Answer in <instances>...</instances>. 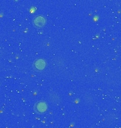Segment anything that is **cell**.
Here are the masks:
<instances>
[{"label": "cell", "instance_id": "6da1fadb", "mask_svg": "<svg viewBox=\"0 0 121 128\" xmlns=\"http://www.w3.org/2000/svg\"><path fill=\"white\" fill-rule=\"evenodd\" d=\"M34 110L38 113H44L48 110V105L44 101L38 102L34 106Z\"/></svg>", "mask_w": 121, "mask_h": 128}, {"label": "cell", "instance_id": "7a4b0ae2", "mask_svg": "<svg viewBox=\"0 0 121 128\" xmlns=\"http://www.w3.org/2000/svg\"><path fill=\"white\" fill-rule=\"evenodd\" d=\"M46 23V19L43 16H37L33 18V24L37 28L43 27Z\"/></svg>", "mask_w": 121, "mask_h": 128}, {"label": "cell", "instance_id": "3957f363", "mask_svg": "<svg viewBox=\"0 0 121 128\" xmlns=\"http://www.w3.org/2000/svg\"><path fill=\"white\" fill-rule=\"evenodd\" d=\"M45 66H46V63H45V60L43 59L36 60L34 63V67L38 70H43L45 68Z\"/></svg>", "mask_w": 121, "mask_h": 128}, {"label": "cell", "instance_id": "277c9868", "mask_svg": "<svg viewBox=\"0 0 121 128\" xmlns=\"http://www.w3.org/2000/svg\"><path fill=\"white\" fill-rule=\"evenodd\" d=\"M50 101L54 103V104H59L60 102V98L59 97V96L57 93H50Z\"/></svg>", "mask_w": 121, "mask_h": 128}]
</instances>
